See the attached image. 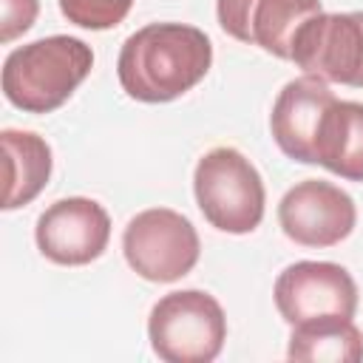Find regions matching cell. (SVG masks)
Returning a JSON list of instances; mask_svg holds the SVG:
<instances>
[{
    "mask_svg": "<svg viewBox=\"0 0 363 363\" xmlns=\"http://www.w3.org/2000/svg\"><path fill=\"white\" fill-rule=\"evenodd\" d=\"M213 65L210 37L187 23H147L119 51L116 77L122 91L147 105H162L196 88Z\"/></svg>",
    "mask_w": 363,
    "mask_h": 363,
    "instance_id": "6da1fadb",
    "label": "cell"
},
{
    "mask_svg": "<svg viewBox=\"0 0 363 363\" xmlns=\"http://www.w3.org/2000/svg\"><path fill=\"white\" fill-rule=\"evenodd\" d=\"M94 68V51L79 37L51 34L14 48L3 62V96L26 113L62 108Z\"/></svg>",
    "mask_w": 363,
    "mask_h": 363,
    "instance_id": "7a4b0ae2",
    "label": "cell"
},
{
    "mask_svg": "<svg viewBox=\"0 0 363 363\" xmlns=\"http://www.w3.org/2000/svg\"><path fill=\"white\" fill-rule=\"evenodd\" d=\"M193 193L207 224L221 233L247 235L264 218V179L235 147H213L199 159L193 170Z\"/></svg>",
    "mask_w": 363,
    "mask_h": 363,
    "instance_id": "3957f363",
    "label": "cell"
},
{
    "mask_svg": "<svg viewBox=\"0 0 363 363\" xmlns=\"http://www.w3.org/2000/svg\"><path fill=\"white\" fill-rule=\"evenodd\" d=\"M147 340L164 363H210L227 340L224 309L204 289L167 292L150 309Z\"/></svg>",
    "mask_w": 363,
    "mask_h": 363,
    "instance_id": "277c9868",
    "label": "cell"
},
{
    "mask_svg": "<svg viewBox=\"0 0 363 363\" xmlns=\"http://www.w3.org/2000/svg\"><path fill=\"white\" fill-rule=\"evenodd\" d=\"M128 267L153 284H173L193 272L201 255V241L190 218L167 207L136 213L122 233Z\"/></svg>",
    "mask_w": 363,
    "mask_h": 363,
    "instance_id": "5b68a950",
    "label": "cell"
},
{
    "mask_svg": "<svg viewBox=\"0 0 363 363\" xmlns=\"http://www.w3.org/2000/svg\"><path fill=\"white\" fill-rule=\"evenodd\" d=\"M292 62L335 85L363 88V11H320L292 43Z\"/></svg>",
    "mask_w": 363,
    "mask_h": 363,
    "instance_id": "8992f818",
    "label": "cell"
},
{
    "mask_svg": "<svg viewBox=\"0 0 363 363\" xmlns=\"http://www.w3.org/2000/svg\"><path fill=\"white\" fill-rule=\"evenodd\" d=\"M275 309L289 323L320 318H354L357 284L346 267L332 261H295L275 278Z\"/></svg>",
    "mask_w": 363,
    "mask_h": 363,
    "instance_id": "52a82bcc",
    "label": "cell"
},
{
    "mask_svg": "<svg viewBox=\"0 0 363 363\" xmlns=\"http://www.w3.org/2000/svg\"><path fill=\"white\" fill-rule=\"evenodd\" d=\"M278 224L289 241L309 250H323L352 235L357 207L354 199L337 184L303 179L284 193L278 204Z\"/></svg>",
    "mask_w": 363,
    "mask_h": 363,
    "instance_id": "ba28073f",
    "label": "cell"
},
{
    "mask_svg": "<svg viewBox=\"0 0 363 363\" xmlns=\"http://www.w3.org/2000/svg\"><path fill=\"white\" fill-rule=\"evenodd\" d=\"M37 250L62 267H85L96 261L111 241V216L85 196H68L43 210L34 227Z\"/></svg>",
    "mask_w": 363,
    "mask_h": 363,
    "instance_id": "9c48e42d",
    "label": "cell"
},
{
    "mask_svg": "<svg viewBox=\"0 0 363 363\" xmlns=\"http://www.w3.org/2000/svg\"><path fill=\"white\" fill-rule=\"evenodd\" d=\"M320 11V0H216V17L224 34L258 45L278 60H292L298 31Z\"/></svg>",
    "mask_w": 363,
    "mask_h": 363,
    "instance_id": "30bf717a",
    "label": "cell"
},
{
    "mask_svg": "<svg viewBox=\"0 0 363 363\" xmlns=\"http://www.w3.org/2000/svg\"><path fill=\"white\" fill-rule=\"evenodd\" d=\"M335 99L337 96L332 94L329 82L312 74L289 79L278 91L269 113V130L284 156L301 164H318L315 150H318L320 122Z\"/></svg>",
    "mask_w": 363,
    "mask_h": 363,
    "instance_id": "8fae6325",
    "label": "cell"
},
{
    "mask_svg": "<svg viewBox=\"0 0 363 363\" xmlns=\"http://www.w3.org/2000/svg\"><path fill=\"white\" fill-rule=\"evenodd\" d=\"M3 156H6V193H3V210H17L31 204L43 187L51 179V147L43 136L31 130H14L6 128L0 133Z\"/></svg>",
    "mask_w": 363,
    "mask_h": 363,
    "instance_id": "7c38bea8",
    "label": "cell"
},
{
    "mask_svg": "<svg viewBox=\"0 0 363 363\" xmlns=\"http://www.w3.org/2000/svg\"><path fill=\"white\" fill-rule=\"evenodd\" d=\"M318 164L346 182H363V102L335 99L318 133Z\"/></svg>",
    "mask_w": 363,
    "mask_h": 363,
    "instance_id": "4fadbf2b",
    "label": "cell"
},
{
    "mask_svg": "<svg viewBox=\"0 0 363 363\" xmlns=\"http://www.w3.org/2000/svg\"><path fill=\"white\" fill-rule=\"evenodd\" d=\"M289 360L306 363H360L363 360V335L352 318H320L292 326Z\"/></svg>",
    "mask_w": 363,
    "mask_h": 363,
    "instance_id": "5bb4252c",
    "label": "cell"
},
{
    "mask_svg": "<svg viewBox=\"0 0 363 363\" xmlns=\"http://www.w3.org/2000/svg\"><path fill=\"white\" fill-rule=\"evenodd\" d=\"M57 3L68 23L88 31L116 28L133 6V0H57Z\"/></svg>",
    "mask_w": 363,
    "mask_h": 363,
    "instance_id": "9a60e30c",
    "label": "cell"
},
{
    "mask_svg": "<svg viewBox=\"0 0 363 363\" xmlns=\"http://www.w3.org/2000/svg\"><path fill=\"white\" fill-rule=\"evenodd\" d=\"M40 11V0H0V40L11 43L26 34Z\"/></svg>",
    "mask_w": 363,
    "mask_h": 363,
    "instance_id": "2e32d148",
    "label": "cell"
}]
</instances>
